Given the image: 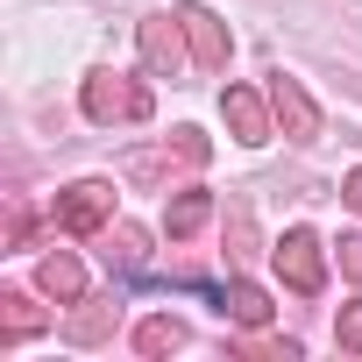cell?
<instances>
[{
  "label": "cell",
  "instance_id": "obj_2",
  "mask_svg": "<svg viewBox=\"0 0 362 362\" xmlns=\"http://www.w3.org/2000/svg\"><path fill=\"white\" fill-rule=\"evenodd\" d=\"M270 256H277V277H284L291 291H305V298H313V291L327 284V249H320V235H313V228H284V242H277Z\"/></svg>",
  "mask_w": 362,
  "mask_h": 362
},
{
  "label": "cell",
  "instance_id": "obj_5",
  "mask_svg": "<svg viewBox=\"0 0 362 362\" xmlns=\"http://www.w3.org/2000/svg\"><path fill=\"white\" fill-rule=\"evenodd\" d=\"M270 114H277V128H284L291 142H313V135H320V107H313V93H305L291 71H270Z\"/></svg>",
  "mask_w": 362,
  "mask_h": 362
},
{
  "label": "cell",
  "instance_id": "obj_13",
  "mask_svg": "<svg viewBox=\"0 0 362 362\" xmlns=\"http://www.w3.org/2000/svg\"><path fill=\"white\" fill-rule=\"evenodd\" d=\"M135 348L142 355H177V348H185V327H177V320H142L135 327Z\"/></svg>",
  "mask_w": 362,
  "mask_h": 362
},
{
  "label": "cell",
  "instance_id": "obj_19",
  "mask_svg": "<svg viewBox=\"0 0 362 362\" xmlns=\"http://www.w3.org/2000/svg\"><path fill=\"white\" fill-rule=\"evenodd\" d=\"M341 199H348V206L362 214V170H348V185H341Z\"/></svg>",
  "mask_w": 362,
  "mask_h": 362
},
{
  "label": "cell",
  "instance_id": "obj_1",
  "mask_svg": "<svg viewBox=\"0 0 362 362\" xmlns=\"http://www.w3.org/2000/svg\"><path fill=\"white\" fill-rule=\"evenodd\" d=\"M78 107H86V121L114 128V121H149V114H156V93H149L142 78H121V71H93V78H86V93H78Z\"/></svg>",
  "mask_w": 362,
  "mask_h": 362
},
{
  "label": "cell",
  "instance_id": "obj_15",
  "mask_svg": "<svg viewBox=\"0 0 362 362\" xmlns=\"http://www.w3.org/2000/svg\"><path fill=\"white\" fill-rule=\"evenodd\" d=\"M114 242H121V263H128V270H142V256H149V235L121 221V228H114Z\"/></svg>",
  "mask_w": 362,
  "mask_h": 362
},
{
  "label": "cell",
  "instance_id": "obj_4",
  "mask_svg": "<svg viewBox=\"0 0 362 362\" xmlns=\"http://www.w3.org/2000/svg\"><path fill=\"white\" fill-rule=\"evenodd\" d=\"M135 50H142V64L156 78H177V71H185V22H177V15H149L135 29Z\"/></svg>",
  "mask_w": 362,
  "mask_h": 362
},
{
  "label": "cell",
  "instance_id": "obj_6",
  "mask_svg": "<svg viewBox=\"0 0 362 362\" xmlns=\"http://www.w3.org/2000/svg\"><path fill=\"white\" fill-rule=\"evenodd\" d=\"M221 114H228V128H235V142H270V128H277V114H270V93H249V86H228L221 93Z\"/></svg>",
  "mask_w": 362,
  "mask_h": 362
},
{
  "label": "cell",
  "instance_id": "obj_10",
  "mask_svg": "<svg viewBox=\"0 0 362 362\" xmlns=\"http://www.w3.org/2000/svg\"><path fill=\"white\" fill-rule=\"evenodd\" d=\"M43 334V305L29 291H0V341H29Z\"/></svg>",
  "mask_w": 362,
  "mask_h": 362
},
{
  "label": "cell",
  "instance_id": "obj_17",
  "mask_svg": "<svg viewBox=\"0 0 362 362\" xmlns=\"http://www.w3.org/2000/svg\"><path fill=\"white\" fill-rule=\"evenodd\" d=\"M228 249H235V256H249V206H242V199L228 206Z\"/></svg>",
  "mask_w": 362,
  "mask_h": 362
},
{
  "label": "cell",
  "instance_id": "obj_11",
  "mask_svg": "<svg viewBox=\"0 0 362 362\" xmlns=\"http://www.w3.org/2000/svg\"><path fill=\"white\" fill-rule=\"evenodd\" d=\"M206 221H214V199H206V192H177L170 214H163V235H170V242H185V235H199Z\"/></svg>",
  "mask_w": 362,
  "mask_h": 362
},
{
  "label": "cell",
  "instance_id": "obj_8",
  "mask_svg": "<svg viewBox=\"0 0 362 362\" xmlns=\"http://www.w3.org/2000/svg\"><path fill=\"white\" fill-rule=\"evenodd\" d=\"M36 284H43V298H57V305H78V298H86V270H78L71 249L43 256V263H36Z\"/></svg>",
  "mask_w": 362,
  "mask_h": 362
},
{
  "label": "cell",
  "instance_id": "obj_14",
  "mask_svg": "<svg viewBox=\"0 0 362 362\" xmlns=\"http://www.w3.org/2000/svg\"><path fill=\"white\" fill-rule=\"evenodd\" d=\"M170 156H177V163H192V170H199V163L214 156V142H206L199 128H177V135H170Z\"/></svg>",
  "mask_w": 362,
  "mask_h": 362
},
{
  "label": "cell",
  "instance_id": "obj_7",
  "mask_svg": "<svg viewBox=\"0 0 362 362\" xmlns=\"http://www.w3.org/2000/svg\"><path fill=\"white\" fill-rule=\"evenodd\" d=\"M177 22H185V43H192L199 71H228V22L214 8H177Z\"/></svg>",
  "mask_w": 362,
  "mask_h": 362
},
{
  "label": "cell",
  "instance_id": "obj_3",
  "mask_svg": "<svg viewBox=\"0 0 362 362\" xmlns=\"http://www.w3.org/2000/svg\"><path fill=\"white\" fill-rule=\"evenodd\" d=\"M107 221H114V185L107 177H86V185L57 192V228L64 235H100Z\"/></svg>",
  "mask_w": 362,
  "mask_h": 362
},
{
  "label": "cell",
  "instance_id": "obj_9",
  "mask_svg": "<svg viewBox=\"0 0 362 362\" xmlns=\"http://www.w3.org/2000/svg\"><path fill=\"white\" fill-rule=\"evenodd\" d=\"M221 313H228L235 327H263V320H270V291L249 284V277H235V284L221 291Z\"/></svg>",
  "mask_w": 362,
  "mask_h": 362
},
{
  "label": "cell",
  "instance_id": "obj_12",
  "mask_svg": "<svg viewBox=\"0 0 362 362\" xmlns=\"http://www.w3.org/2000/svg\"><path fill=\"white\" fill-rule=\"evenodd\" d=\"M114 320H121V305H114V298H93L86 313H71V341H86V348H93V341H107V334H114Z\"/></svg>",
  "mask_w": 362,
  "mask_h": 362
},
{
  "label": "cell",
  "instance_id": "obj_18",
  "mask_svg": "<svg viewBox=\"0 0 362 362\" xmlns=\"http://www.w3.org/2000/svg\"><path fill=\"white\" fill-rule=\"evenodd\" d=\"M341 277L362 284V235H341Z\"/></svg>",
  "mask_w": 362,
  "mask_h": 362
},
{
  "label": "cell",
  "instance_id": "obj_16",
  "mask_svg": "<svg viewBox=\"0 0 362 362\" xmlns=\"http://www.w3.org/2000/svg\"><path fill=\"white\" fill-rule=\"evenodd\" d=\"M334 341H341L348 355H362V298H355V305H341V327H334Z\"/></svg>",
  "mask_w": 362,
  "mask_h": 362
}]
</instances>
